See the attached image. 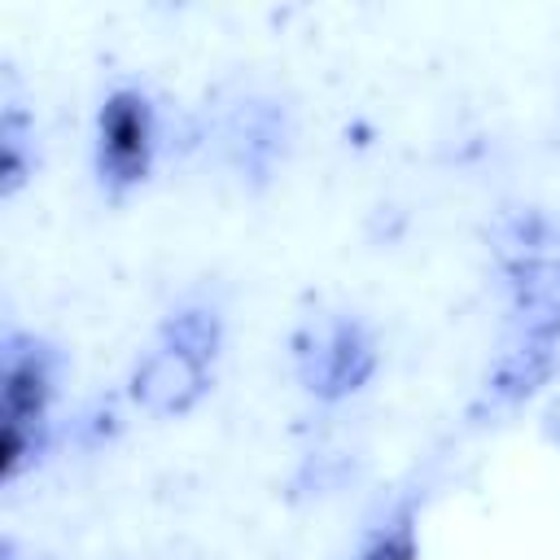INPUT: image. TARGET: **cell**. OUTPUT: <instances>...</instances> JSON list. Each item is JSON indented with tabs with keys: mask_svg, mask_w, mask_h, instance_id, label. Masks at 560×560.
Returning a JSON list of instances; mask_svg holds the SVG:
<instances>
[{
	"mask_svg": "<svg viewBox=\"0 0 560 560\" xmlns=\"http://www.w3.org/2000/svg\"><path fill=\"white\" fill-rule=\"evenodd\" d=\"M109 144H114V153H140V149H144V127H140V118H136L131 109H118V114H114V122H109Z\"/></svg>",
	"mask_w": 560,
	"mask_h": 560,
	"instance_id": "6da1fadb",
	"label": "cell"
}]
</instances>
